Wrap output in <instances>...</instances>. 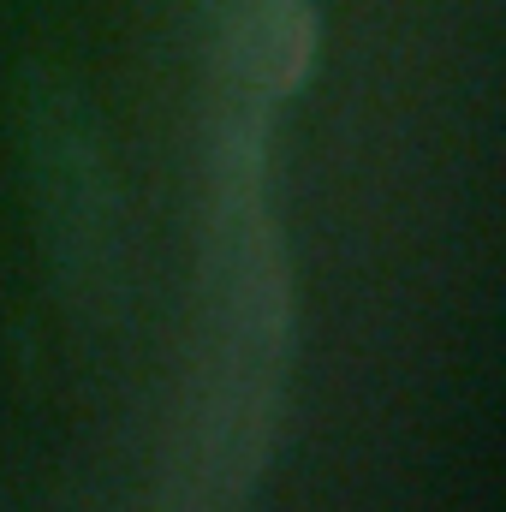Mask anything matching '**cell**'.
Masks as SVG:
<instances>
[{
    "label": "cell",
    "instance_id": "1",
    "mask_svg": "<svg viewBox=\"0 0 506 512\" xmlns=\"http://www.w3.org/2000/svg\"><path fill=\"white\" fill-rule=\"evenodd\" d=\"M24 173L36 227L48 245V268L60 292L78 304L108 298L114 256H120V197L108 173L102 126L84 102V90L42 78L24 102Z\"/></svg>",
    "mask_w": 506,
    "mask_h": 512
},
{
    "label": "cell",
    "instance_id": "2",
    "mask_svg": "<svg viewBox=\"0 0 506 512\" xmlns=\"http://www.w3.org/2000/svg\"><path fill=\"white\" fill-rule=\"evenodd\" d=\"M310 42H316V24L304 0H251L239 12L233 60L256 96H286L310 66Z\"/></svg>",
    "mask_w": 506,
    "mask_h": 512
}]
</instances>
